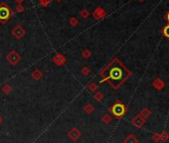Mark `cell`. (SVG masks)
I'll list each match as a JSON object with an SVG mask.
<instances>
[{
  "instance_id": "6da1fadb",
  "label": "cell",
  "mask_w": 169,
  "mask_h": 143,
  "mask_svg": "<svg viewBox=\"0 0 169 143\" xmlns=\"http://www.w3.org/2000/svg\"><path fill=\"white\" fill-rule=\"evenodd\" d=\"M101 76L103 78L101 82H108L114 90H118L130 76V72L120 61L114 59L108 64L106 69H104V71L101 72Z\"/></svg>"
},
{
  "instance_id": "7a4b0ae2",
  "label": "cell",
  "mask_w": 169,
  "mask_h": 143,
  "mask_svg": "<svg viewBox=\"0 0 169 143\" xmlns=\"http://www.w3.org/2000/svg\"><path fill=\"white\" fill-rule=\"evenodd\" d=\"M110 112L116 117V119H120L126 114L127 112V107L124 103H122V101H116V103L112 105L110 107Z\"/></svg>"
},
{
  "instance_id": "3957f363",
  "label": "cell",
  "mask_w": 169,
  "mask_h": 143,
  "mask_svg": "<svg viewBox=\"0 0 169 143\" xmlns=\"http://www.w3.org/2000/svg\"><path fill=\"white\" fill-rule=\"evenodd\" d=\"M67 136H68L69 139L72 140V141H74V142L78 141V140L81 138V136H82V131H81L78 127H73L68 131Z\"/></svg>"
},
{
  "instance_id": "277c9868",
  "label": "cell",
  "mask_w": 169,
  "mask_h": 143,
  "mask_svg": "<svg viewBox=\"0 0 169 143\" xmlns=\"http://www.w3.org/2000/svg\"><path fill=\"white\" fill-rule=\"evenodd\" d=\"M6 60H7V62L10 64V65L15 66L16 64L19 63V61L21 60V56H20L16 51H12L7 55Z\"/></svg>"
},
{
  "instance_id": "5b68a950",
  "label": "cell",
  "mask_w": 169,
  "mask_h": 143,
  "mask_svg": "<svg viewBox=\"0 0 169 143\" xmlns=\"http://www.w3.org/2000/svg\"><path fill=\"white\" fill-rule=\"evenodd\" d=\"M131 124L136 128H141L145 124V119L140 114H136L131 119Z\"/></svg>"
},
{
  "instance_id": "8992f818",
  "label": "cell",
  "mask_w": 169,
  "mask_h": 143,
  "mask_svg": "<svg viewBox=\"0 0 169 143\" xmlns=\"http://www.w3.org/2000/svg\"><path fill=\"white\" fill-rule=\"evenodd\" d=\"M10 18V10L7 7H0V21L5 22Z\"/></svg>"
},
{
  "instance_id": "52a82bcc",
  "label": "cell",
  "mask_w": 169,
  "mask_h": 143,
  "mask_svg": "<svg viewBox=\"0 0 169 143\" xmlns=\"http://www.w3.org/2000/svg\"><path fill=\"white\" fill-rule=\"evenodd\" d=\"M12 34H13L17 39H20L25 35V31L23 30L20 26H17V27H15L13 30H12Z\"/></svg>"
},
{
  "instance_id": "ba28073f",
  "label": "cell",
  "mask_w": 169,
  "mask_h": 143,
  "mask_svg": "<svg viewBox=\"0 0 169 143\" xmlns=\"http://www.w3.org/2000/svg\"><path fill=\"white\" fill-rule=\"evenodd\" d=\"M53 62L58 66H62L66 62V58L63 55H56L53 59Z\"/></svg>"
},
{
  "instance_id": "9c48e42d",
  "label": "cell",
  "mask_w": 169,
  "mask_h": 143,
  "mask_svg": "<svg viewBox=\"0 0 169 143\" xmlns=\"http://www.w3.org/2000/svg\"><path fill=\"white\" fill-rule=\"evenodd\" d=\"M84 111H85V113L86 114H88V115H91L92 113L95 111V107H94V105L92 104V103H87V104L84 106Z\"/></svg>"
},
{
  "instance_id": "30bf717a",
  "label": "cell",
  "mask_w": 169,
  "mask_h": 143,
  "mask_svg": "<svg viewBox=\"0 0 169 143\" xmlns=\"http://www.w3.org/2000/svg\"><path fill=\"white\" fill-rule=\"evenodd\" d=\"M124 143H138V139L136 138V136H134L133 134H129L127 135L124 140Z\"/></svg>"
},
{
  "instance_id": "8fae6325",
  "label": "cell",
  "mask_w": 169,
  "mask_h": 143,
  "mask_svg": "<svg viewBox=\"0 0 169 143\" xmlns=\"http://www.w3.org/2000/svg\"><path fill=\"white\" fill-rule=\"evenodd\" d=\"M164 86H165V84H164V82H162L160 78H157V80H155L153 82V86L158 90H161L162 88H164Z\"/></svg>"
},
{
  "instance_id": "7c38bea8",
  "label": "cell",
  "mask_w": 169,
  "mask_h": 143,
  "mask_svg": "<svg viewBox=\"0 0 169 143\" xmlns=\"http://www.w3.org/2000/svg\"><path fill=\"white\" fill-rule=\"evenodd\" d=\"M43 76V74L42 72L40 71V70H35V71H33L32 72V78H34L36 82H38L39 80H41V78Z\"/></svg>"
},
{
  "instance_id": "4fadbf2b",
  "label": "cell",
  "mask_w": 169,
  "mask_h": 143,
  "mask_svg": "<svg viewBox=\"0 0 169 143\" xmlns=\"http://www.w3.org/2000/svg\"><path fill=\"white\" fill-rule=\"evenodd\" d=\"M140 115L144 119H146V118H148V117L151 116V111H150L147 107H144V108H142V110L140 111Z\"/></svg>"
},
{
  "instance_id": "5bb4252c",
  "label": "cell",
  "mask_w": 169,
  "mask_h": 143,
  "mask_svg": "<svg viewBox=\"0 0 169 143\" xmlns=\"http://www.w3.org/2000/svg\"><path fill=\"white\" fill-rule=\"evenodd\" d=\"M160 135V141H163V142H166L169 140V133L167 131H162L161 133H159Z\"/></svg>"
},
{
  "instance_id": "9a60e30c",
  "label": "cell",
  "mask_w": 169,
  "mask_h": 143,
  "mask_svg": "<svg viewBox=\"0 0 169 143\" xmlns=\"http://www.w3.org/2000/svg\"><path fill=\"white\" fill-rule=\"evenodd\" d=\"M1 90H2V92H4L5 94H9L10 92H12V86H9V84H4L1 88Z\"/></svg>"
},
{
  "instance_id": "2e32d148",
  "label": "cell",
  "mask_w": 169,
  "mask_h": 143,
  "mask_svg": "<svg viewBox=\"0 0 169 143\" xmlns=\"http://www.w3.org/2000/svg\"><path fill=\"white\" fill-rule=\"evenodd\" d=\"M104 97H105V94H104L102 92H97L95 94V95H94V98H95L97 101H99V102H101V101L103 100Z\"/></svg>"
},
{
  "instance_id": "e0dca14e",
  "label": "cell",
  "mask_w": 169,
  "mask_h": 143,
  "mask_svg": "<svg viewBox=\"0 0 169 143\" xmlns=\"http://www.w3.org/2000/svg\"><path fill=\"white\" fill-rule=\"evenodd\" d=\"M112 117L110 116V114H105L103 116V118H102V121H103V123H105V124H108V123H110L112 122Z\"/></svg>"
},
{
  "instance_id": "ac0fdd59",
  "label": "cell",
  "mask_w": 169,
  "mask_h": 143,
  "mask_svg": "<svg viewBox=\"0 0 169 143\" xmlns=\"http://www.w3.org/2000/svg\"><path fill=\"white\" fill-rule=\"evenodd\" d=\"M88 88H89V90H91V92H97V90H98V84H95V82H92V84H89Z\"/></svg>"
},
{
  "instance_id": "d6986e66",
  "label": "cell",
  "mask_w": 169,
  "mask_h": 143,
  "mask_svg": "<svg viewBox=\"0 0 169 143\" xmlns=\"http://www.w3.org/2000/svg\"><path fill=\"white\" fill-rule=\"evenodd\" d=\"M91 55H92L91 51H89L88 49L84 50V51H83V53H82V56L85 58V59H89V58L91 57Z\"/></svg>"
},
{
  "instance_id": "ffe728a7",
  "label": "cell",
  "mask_w": 169,
  "mask_h": 143,
  "mask_svg": "<svg viewBox=\"0 0 169 143\" xmlns=\"http://www.w3.org/2000/svg\"><path fill=\"white\" fill-rule=\"evenodd\" d=\"M152 140L155 142H158L160 141V135L159 133H154L153 135H152Z\"/></svg>"
},
{
  "instance_id": "44dd1931",
  "label": "cell",
  "mask_w": 169,
  "mask_h": 143,
  "mask_svg": "<svg viewBox=\"0 0 169 143\" xmlns=\"http://www.w3.org/2000/svg\"><path fill=\"white\" fill-rule=\"evenodd\" d=\"M163 35L166 37V38L169 39V25H167V26L163 29Z\"/></svg>"
},
{
  "instance_id": "7402d4cb",
  "label": "cell",
  "mask_w": 169,
  "mask_h": 143,
  "mask_svg": "<svg viewBox=\"0 0 169 143\" xmlns=\"http://www.w3.org/2000/svg\"><path fill=\"white\" fill-rule=\"evenodd\" d=\"M82 74H84V76H88V74H90V69L88 67H85V68H83V70H82Z\"/></svg>"
},
{
  "instance_id": "603a6c76",
  "label": "cell",
  "mask_w": 169,
  "mask_h": 143,
  "mask_svg": "<svg viewBox=\"0 0 169 143\" xmlns=\"http://www.w3.org/2000/svg\"><path fill=\"white\" fill-rule=\"evenodd\" d=\"M2 122H3V117H2L1 115H0V124H1Z\"/></svg>"
},
{
  "instance_id": "cb8c5ba5",
  "label": "cell",
  "mask_w": 169,
  "mask_h": 143,
  "mask_svg": "<svg viewBox=\"0 0 169 143\" xmlns=\"http://www.w3.org/2000/svg\"><path fill=\"white\" fill-rule=\"evenodd\" d=\"M167 19H168V21H169V14L167 15Z\"/></svg>"
}]
</instances>
